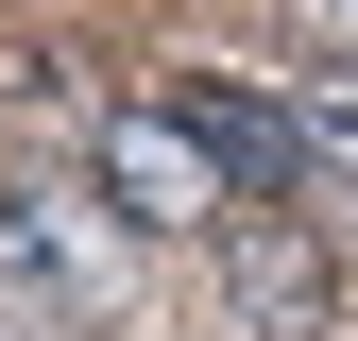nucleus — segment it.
I'll list each match as a JSON object with an SVG mask.
<instances>
[{"label": "nucleus", "mask_w": 358, "mask_h": 341, "mask_svg": "<svg viewBox=\"0 0 358 341\" xmlns=\"http://www.w3.org/2000/svg\"><path fill=\"white\" fill-rule=\"evenodd\" d=\"M85 188H103L120 239H239V222H256L188 103H103V119H85Z\"/></svg>", "instance_id": "obj_1"}, {"label": "nucleus", "mask_w": 358, "mask_h": 341, "mask_svg": "<svg viewBox=\"0 0 358 341\" xmlns=\"http://www.w3.org/2000/svg\"><path fill=\"white\" fill-rule=\"evenodd\" d=\"M0 290H34L52 324H137V239L103 222V188L0 170Z\"/></svg>", "instance_id": "obj_2"}, {"label": "nucleus", "mask_w": 358, "mask_h": 341, "mask_svg": "<svg viewBox=\"0 0 358 341\" xmlns=\"http://www.w3.org/2000/svg\"><path fill=\"white\" fill-rule=\"evenodd\" d=\"M222 307H239V341H341V256L273 205V222L222 239Z\"/></svg>", "instance_id": "obj_3"}, {"label": "nucleus", "mask_w": 358, "mask_h": 341, "mask_svg": "<svg viewBox=\"0 0 358 341\" xmlns=\"http://www.w3.org/2000/svg\"><path fill=\"white\" fill-rule=\"evenodd\" d=\"M171 103L205 119V154L239 170V205L273 222V205H290V170H307V137H290V103H256V85H171Z\"/></svg>", "instance_id": "obj_4"}, {"label": "nucleus", "mask_w": 358, "mask_h": 341, "mask_svg": "<svg viewBox=\"0 0 358 341\" xmlns=\"http://www.w3.org/2000/svg\"><path fill=\"white\" fill-rule=\"evenodd\" d=\"M290 137H307V154H358V68H307V103H290Z\"/></svg>", "instance_id": "obj_5"}]
</instances>
